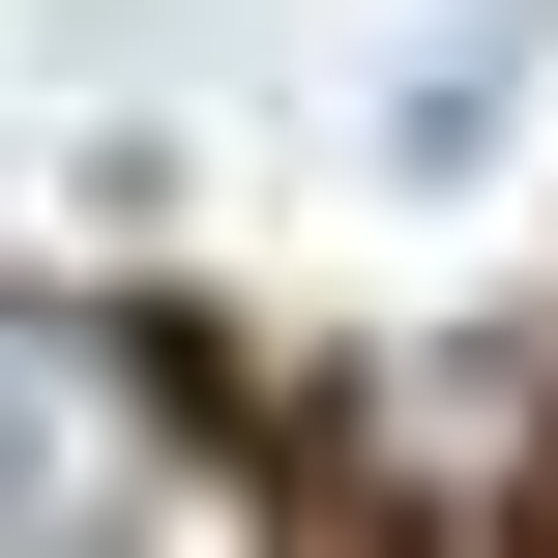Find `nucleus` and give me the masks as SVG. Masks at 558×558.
Returning a JSON list of instances; mask_svg holds the SVG:
<instances>
[{
    "label": "nucleus",
    "instance_id": "nucleus-1",
    "mask_svg": "<svg viewBox=\"0 0 558 558\" xmlns=\"http://www.w3.org/2000/svg\"><path fill=\"white\" fill-rule=\"evenodd\" d=\"M147 500V412H118V353L88 324H0V558H88Z\"/></svg>",
    "mask_w": 558,
    "mask_h": 558
}]
</instances>
